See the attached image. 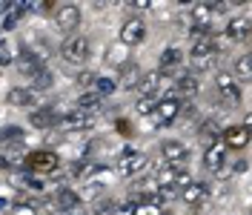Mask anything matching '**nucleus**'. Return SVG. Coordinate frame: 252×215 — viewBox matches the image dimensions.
Here are the masks:
<instances>
[{"label":"nucleus","instance_id":"cd10ccee","mask_svg":"<svg viewBox=\"0 0 252 215\" xmlns=\"http://www.w3.org/2000/svg\"><path fill=\"white\" fill-rule=\"evenodd\" d=\"M20 141H23V129H17V126L0 129V143L3 146H12V143H20Z\"/></svg>","mask_w":252,"mask_h":215},{"label":"nucleus","instance_id":"7c9ffc66","mask_svg":"<svg viewBox=\"0 0 252 215\" xmlns=\"http://www.w3.org/2000/svg\"><path fill=\"white\" fill-rule=\"evenodd\" d=\"M138 77H141V72H138L135 66H126V72H124V89H135Z\"/></svg>","mask_w":252,"mask_h":215},{"label":"nucleus","instance_id":"f704fd0d","mask_svg":"<svg viewBox=\"0 0 252 215\" xmlns=\"http://www.w3.org/2000/svg\"><path fill=\"white\" fill-rule=\"evenodd\" d=\"M92 83H94V72H83V75L78 77V86H80V89H92Z\"/></svg>","mask_w":252,"mask_h":215},{"label":"nucleus","instance_id":"e433bc0d","mask_svg":"<svg viewBox=\"0 0 252 215\" xmlns=\"http://www.w3.org/2000/svg\"><path fill=\"white\" fill-rule=\"evenodd\" d=\"M118 132H124L126 138H132V126H129L126 121H118Z\"/></svg>","mask_w":252,"mask_h":215},{"label":"nucleus","instance_id":"c9c22d12","mask_svg":"<svg viewBox=\"0 0 252 215\" xmlns=\"http://www.w3.org/2000/svg\"><path fill=\"white\" fill-rule=\"evenodd\" d=\"M112 204H115V201H109V198H100V201H94V215H100V213H109V210H112Z\"/></svg>","mask_w":252,"mask_h":215},{"label":"nucleus","instance_id":"72a5a7b5","mask_svg":"<svg viewBox=\"0 0 252 215\" xmlns=\"http://www.w3.org/2000/svg\"><path fill=\"white\" fill-rule=\"evenodd\" d=\"M163 210L158 207V204H138L135 207V215H160Z\"/></svg>","mask_w":252,"mask_h":215},{"label":"nucleus","instance_id":"2f4dec72","mask_svg":"<svg viewBox=\"0 0 252 215\" xmlns=\"http://www.w3.org/2000/svg\"><path fill=\"white\" fill-rule=\"evenodd\" d=\"M155 98H138V104H135V112H141V115H152V109H155Z\"/></svg>","mask_w":252,"mask_h":215},{"label":"nucleus","instance_id":"7ed1b4c3","mask_svg":"<svg viewBox=\"0 0 252 215\" xmlns=\"http://www.w3.org/2000/svg\"><path fill=\"white\" fill-rule=\"evenodd\" d=\"M146 167H149V158L143 152H135V149L126 146L124 152H121V161H118V175H121V178H135V175H141Z\"/></svg>","mask_w":252,"mask_h":215},{"label":"nucleus","instance_id":"c756f323","mask_svg":"<svg viewBox=\"0 0 252 215\" xmlns=\"http://www.w3.org/2000/svg\"><path fill=\"white\" fill-rule=\"evenodd\" d=\"M32 83H34V89H32V92H43V89H49V86H52V72H49V69L37 72V75L32 77Z\"/></svg>","mask_w":252,"mask_h":215},{"label":"nucleus","instance_id":"dca6fc26","mask_svg":"<svg viewBox=\"0 0 252 215\" xmlns=\"http://www.w3.org/2000/svg\"><path fill=\"white\" fill-rule=\"evenodd\" d=\"M160 80H163L160 72H146V75H141L138 77V83H135L138 98H155V92L160 89Z\"/></svg>","mask_w":252,"mask_h":215},{"label":"nucleus","instance_id":"473e14b6","mask_svg":"<svg viewBox=\"0 0 252 215\" xmlns=\"http://www.w3.org/2000/svg\"><path fill=\"white\" fill-rule=\"evenodd\" d=\"M112 215H135V204L132 201H121V204H112Z\"/></svg>","mask_w":252,"mask_h":215},{"label":"nucleus","instance_id":"6ab92c4d","mask_svg":"<svg viewBox=\"0 0 252 215\" xmlns=\"http://www.w3.org/2000/svg\"><path fill=\"white\" fill-rule=\"evenodd\" d=\"M181 63H184V52H181L178 46L163 49V55H160V75H169V72H175Z\"/></svg>","mask_w":252,"mask_h":215},{"label":"nucleus","instance_id":"a19ab883","mask_svg":"<svg viewBox=\"0 0 252 215\" xmlns=\"http://www.w3.org/2000/svg\"><path fill=\"white\" fill-rule=\"evenodd\" d=\"M160 215H172V213H160Z\"/></svg>","mask_w":252,"mask_h":215},{"label":"nucleus","instance_id":"c85d7f7f","mask_svg":"<svg viewBox=\"0 0 252 215\" xmlns=\"http://www.w3.org/2000/svg\"><path fill=\"white\" fill-rule=\"evenodd\" d=\"M235 75L244 77V80H250L252 77V58L250 55H244V58H238L235 61Z\"/></svg>","mask_w":252,"mask_h":215},{"label":"nucleus","instance_id":"f8f14e48","mask_svg":"<svg viewBox=\"0 0 252 215\" xmlns=\"http://www.w3.org/2000/svg\"><path fill=\"white\" fill-rule=\"evenodd\" d=\"M160 155L166 164H175V167H184L189 158V149L181 143V141H163L160 143Z\"/></svg>","mask_w":252,"mask_h":215},{"label":"nucleus","instance_id":"4be33fe9","mask_svg":"<svg viewBox=\"0 0 252 215\" xmlns=\"http://www.w3.org/2000/svg\"><path fill=\"white\" fill-rule=\"evenodd\" d=\"M6 101H9L12 107H32V104H34V92H32V89H23V86H17V89H9Z\"/></svg>","mask_w":252,"mask_h":215},{"label":"nucleus","instance_id":"2eb2a0df","mask_svg":"<svg viewBox=\"0 0 252 215\" xmlns=\"http://www.w3.org/2000/svg\"><path fill=\"white\" fill-rule=\"evenodd\" d=\"M206 195H209V184H204V181H189L181 189L178 198H184V204H189V207H198V204H204Z\"/></svg>","mask_w":252,"mask_h":215},{"label":"nucleus","instance_id":"393cba45","mask_svg":"<svg viewBox=\"0 0 252 215\" xmlns=\"http://www.w3.org/2000/svg\"><path fill=\"white\" fill-rule=\"evenodd\" d=\"M58 207H61L63 213H66V210H72V207H80V195L75 192V189H69V186H66V189L58 192Z\"/></svg>","mask_w":252,"mask_h":215},{"label":"nucleus","instance_id":"a211bd4d","mask_svg":"<svg viewBox=\"0 0 252 215\" xmlns=\"http://www.w3.org/2000/svg\"><path fill=\"white\" fill-rule=\"evenodd\" d=\"M58 121H61V115H58L52 107H40V109H34V112L29 115V123L37 126V129H49V126H55Z\"/></svg>","mask_w":252,"mask_h":215},{"label":"nucleus","instance_id":"b1692460","mask_svg":"<svg viewBox=\"0 0 252 215\" xmlns=\"http://www.w3.org/2000/svg\"><path fill=\"white\" fill-rule=\"evenodd\" d=\"M94 169H97V164H92V161H78L75 167L69 169V178H75V181H89L94 175Z\"/></svg>","mask_w":252,"mask_h":215},{"label":"nucleus","instance_id":"58836bf2","mask_svg":"<svg viewBox=\"0 0 252 215\" xmlns=\"http://www.w3.org/2000/svg\"><path fill=\"white\" fill-rule=\"evenodd\" d=\"M63 215H89V213H86L83 207H72V210H66Z\"/></svg>","mask_w":252,"mask_h":215},{"label":"nucleus","instance_id":"37998d69","mask_svg":"<svg viewBox=\"0 0 252 215\" xmlns=\"http://www.w3.org/2000/svg\"><path fill=\"white\" fill-rule=\"evenodd\" d=\"M0 146H3V143H0Z\"/></svg>","mask_w":252,"mask_h":215},{"label":"nucleus","instance_id":"39448f33","mask_svg":"<svg viewBox=\"0 0 252 215\" xmlns=\"http://www.w3.org/2000/svg\"><path fill=\"white\" fill-rule=\"evenodd\" d=\"M215 58H218V52H215V46H212V37L204 40V43H195V46L189 49V61H192L195 69H209Z\"/></svg>","mask_w":252,"mask_h":215},{"label":"nucleus","instance_id":"f03ea898","mask_svg":"<svg viewBox=\"0 0 252 215\" xmlns=\"http://www.w3.org/2000/svg\"><path fill=\"white\" fill-rule=\"evenodd\" d=\"M61 58L66 63H83L89 58V40L83 37V35H69L66 40L61 43Z\"/></svg>","mask_w":252,"mask_h":215},{"label":"nucleus","instance_id":"4c0bfd02","mask_svg":"<svg viewBox=\"0 0 252 215\" xmlns=\"http://www.w3.org/2000/svg\"><path fill=\"white\" fill-rule=\"evenodd\" d=\"M149 6H152V3H146V0H141V3H138V0H135V3H129V9H138V12H146Z\"/></svg>","mask_w":252,"mask_h":215},{"label":"nucleus","instance_id":"9b49d317","mask_svg":"<svg viewBox=\"0 0 252 215\" xmlns=\"http://www.w3.org/2000/svg\"><path fill=\"white\" fill-rule=\"evenodd\" d=\"M220 143H223L226 149H244V146L250 143V129H247V123H244V126H229V129H223V132H220Z\"/></svg>","mask_w":252,"mask_h":215},{"label":"nucleus","instance_id":"f257e3e1","mask_svg":"<svg viewBox=\"0 0 252 215\" xmlns=\"http://www.w3.org/2000/svg\"><path fill=\"white\" fill-rule=\"evenodd\" d=\"M55 26L66 37L75 35V29L80 26V6L78 3H61V6H55Z\"/></svg>","mask_w":252,"mask_h":215},{"label":"nucleus","instance_id":"79ce46f5","mask_svg":"<svg viewBox=\"0 0 252 215\" xmlns=\"http://www.w3.org/2000/svg\"><path fill=\"white\" fill-rule=\"evenodd\" d=\"M0 204H3V201H0Z\"/></svg>","mask_w":252,"mask_h":215},{"label":"nucleus","instance_id":"5701e85b","mask_svg":"<svg viewBox=\"0 0 252 215\" xmlns=\"http://www.w3.org/2000/svg\"><path fill=\"white\" fill-rule=\"evenodd\" d=\"M198 138L204 141L206 146H209V143H215V141H220V126H218V121H212V118H209V121L201 123V129H198Z\"/></svg>","mask_w":252,"mask_h":215},{"label":"nucleus","instance_id":"6e6552de","mask_svg":"<svg viewBox=\"0 0 252 215\" xmlns=\"http://www.w3.org/2000/svg\"><path fill=\"white\" fill-rule=\"evenodd\" d=\"M232 43H247L250 40V35H252V20L247 15L244 17H232L229 23H226V32H223Z\"/></svg>","mask_w":252,"mask_h":215},{"label":"nucleus","instance_id":"4468645a","mask_svg":"<svg viewBox=\"0 0 252 215\" xmlns=\"http://www.w3.org/2000/svg\"><path fill=\"white\" fill-rule=\"evenodd\" d=\"M26 164V149L20 143H12V146H0V167L3 169H17Z\"/></svg>","mask_w":252,"mask_h":215},{"label":"nucleus","instance_id":"aec40b11","mask_svg":"<svg viewBox=\"0 0 252 215\" xmlns=\"http://www.w3.org/2000/svg\"><path fill=\"white\" fill-rule=\"evenodd\" d=\"M198 89H201V80L195 75H181L175 80V95H181V98H192Z\"/></svg>","mask_w":252,"mask_h":215},{"label":"nucleus","instance_id":"1a4fd4ad","mask_svg":"<svg viewBox=\"0 0 252 215\" xmlns=\"http://www.w3.org/2000/svg\"><path fill=\"white\" fill-rule=\"evenodd\" d=\"M215 89H218V95L226 104H238V101H241V86L235 83V77L229 75V72H220V75L215 77Z\"/></svg>","mask_w":252,"mask_h":215},{"label":"nucleus","instance_id":"f3484780","mask_svg":"<svg viewBox=\"0 0 252 215\" xmlns=\"http://www.w3.org/2000/svg\"><path fill=\"white\" fill-rule=\"evenodd\" d=\"M46 66H43V58H37V55H32V52H23L20 58H17V72L26 77H34L37 72H43Z\"/></svg>","mask_w":252,"mask_h":215},{"label":"nucleus","instance_id":"9d476101","mask_svg":"<svg viewBox=\"0 0 252 215\" xmlns=\"http://www.w3.org/2000/svg\"><path fill=\"white\" fill-rule=\"evenodd\" d=\"M94 121H97V112H80V109H75V112L63 115L58 123H61V129H89V126H94Z\"/></svg>","mask_w":252,"mask_h":215},{"label":"nucleus","instance_id":"412c9836","mask_svg":"<svg viewBox=\"0 0 252 215\" xmlns=\"http://www.w3.org/2000/svg\"><path fill=\"white\" fill-rule=\"evenodd\" d=\"M209 3H195L192 6V12H189V26H204L209 29Z\"/></svg>","mask_w":252,"mask_h":215},{"label":"nucleus","instance_id":"423d86ee","mask_svg":"<svg viewBox=\"0 0 252 215\" xmlns=\"http://www.w3.org/2000/svg\"><path fill=\"white\" fill-rule=\"evenodd\" d=\"M178 112H181V101H178V98H163V101L155 104L152 118H155L158 126H166V123H172L175 118H178Z\"/></svg>","mask_w":252,"mask_h":215},{"label":"nucleus","instance_id":"0eeeda50","mask_svg":"<svg viewBox=\"0 0 252 215\" xmlns=\"http://www.w3.org/2000/svg\"><path fill=\"white\" fill-rule=\"evenodd\" d=\"M143 37H146V23L141 17H129L124 23V29H121V43L138 46V43H143Z\"/></svg>","mask_w":252,"mask_h":215},{"label":"nucleus","instance_id":"bb28decb","mask_svg":"<svg viewBox=\"0 0 252 215\" xmlns=\"http://www.w3.org/2000/svg\"><path fill=\"white\" fill-rule=\"evenodd\" d=\"M118 89V83L112 80V77H94V83H92V92L97 95V98H106V95H112Z\"/></svg>","mask_w":252,"mask_h":215},{"label":"nucleus","instance_id":"ddd939ff","mask_svg":"<svg viewBox=\"0 0 252 215\" xmlns=\"http://www.w3.org/2000/svg\"><path fill=\"white\" fill-rule=\"evenodd\" d=\"M226 158H229V149H226V146H223L220 141H215V143H209V146H206L204 167L209 169V172H218V169H223Z\"/></svg>","mask_w":252,"mask_h":215},{"label":"nucleus","instance_id":"20e7f679","mask_svg":"<svg viewBox=\"0 0 252 215\" xmlns=\"http://www.w3.org/2000/svg\"><path fill=\"white\" fill-rule=\"evenodd\" d=\"M32 172H55L58 169V155L52 149H37V152H29L26 155V164Z\"/></svg>","mask_w":252,"mask_h":215},{"label":"nucleus","instance_id":"a878e982","mask_svg":"<svg viewBox=\"0 0 252 215\" xmlns=\"http://www.w3.org/2000/svg\"><path fill=\"white\" fill-rule=\"evenodd\" d=\"M100 101H103V98H97L94 92H86V95L78 98L75 109H80V112H97V109H100Z\"/></svg>","mask_w":252,"mask_h":215},{"label":"nucleus","instance_id":"ea45409f","mask_svg":"<svg viewBox=\"0 0 252 215\" xmlns=\"http://www.w3.org/2000/svg\"><path fill=\"white\" fill-rule=\"evenodd\" d=\"M12 215H34V210H32V207H17Z\"/></svg>","mask_w":252,"mask_h":215}]
</instances>
